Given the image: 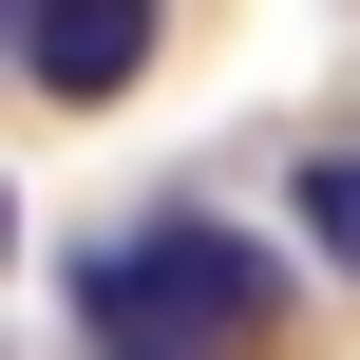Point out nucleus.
<instances>
[{"label": "nucleus", "mask_w": 360, "mask_h": 360, "mask_svg": "<svg viewBox=\"0 0 360 360\" xmlns=\"http://www.w3.org/2000/svg\"><path fill=\"white\" fill-rule=\"evenodd\" d=\"M57 304L95 323V360H247L285 323V266L228 209H133V228L57 247Z\"/></svg>", "instance_id": "1"}, {"label": "nucleus", "mask_w": 360, "mask_h": 360, "mask_svg": "<svg viewBox=\"0 0 360 360\" xmlns=\"http://www.w3.org/2000/svg\"><path fill=\"white\" fill-rule=\"evenodd\" d=\"M285 209H304V266H342V285H360V133L304 152V190H285Z\"/></svg>", "instance_id": "3"}, {"label": "nucleus", "mask_w": 360, "mask_h": 360, "mask_svg": "<svg viewBox=\"0 0 360 360\" xmlns=\"http://www.w3.org/2000/svg\"><path fill=\"white\" fill-rule=\"evenodd\" d=\"M171 38V0H19V76L57 95V114H95V95H133V57Z\"/></svg>", "instance_id": "2"}]
</instances>
